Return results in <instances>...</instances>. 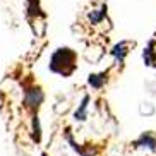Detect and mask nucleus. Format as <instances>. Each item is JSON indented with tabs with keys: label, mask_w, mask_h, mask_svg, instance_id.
Returning a JSON list of instances; mask_svg holds the SVG:
<instances>
[{
	"label": "nucleus",
	"mask_w": 156,
	"mask_h": 156,
	"mask_svg": "<svg viewBox=\"0 0 156 156\" xmlns=\"http://www.w3.org/2000/svg\"><path fill=\"white\" fill-rule=\"evenodd\" d=\"M79 55L77 51L70 46H58L51 51L50 62H48V70L51 74H57L60 77H70L77 70Z\"/></svg>",
	"instance_id": "obj_1"
},
{
	"label": "nucleus",
	"mask_w": 156,
	"mask_h": 156,
	"mask_svg": "<svg viewBox=\"0 0 156 156\" xmlns=\"http://www.w3.org/2000/svg\"><path fill=\"white\" fill-rule=\"evenodd\" d=\"M23 89H24V100H23L24 108H26L31 115L38 113L40 106H41L43 101H45V93H43L41 86L31 83V84H24Z\"/></svg>",
	"instance_id": "obj_2"
},
{
	"label": "nucleus",
	"mask_w": 156,
	"mask_h": 156,
	"mask_svg": "<svg viewBox=\"0 0 156 156\" xmlns=\"http://www.w3.org/2000/svg\"><path fill=\"white\" fill-rule=\"evenodd\" d=\"M136 45L134 41H129V40H122V41L115 43L113 48L110 50V55L113 57L115 60V65H124L125 58H127L129 51H130V48Z\"/></svg>",
	"instance_id": "obj_3"
},
{
	"label": "nucleus",
	"mask_w": 156,
	"mask_h": 156,
	"mask_svg": "<svg viewBox=\"0 0 156 156\" xmlns=\"http://www.w3.org/2000/svg\"><path fill=\"white\" fill-rule=\"evenodd\" d=\"M26 5V17L28 21H36V19H45L46 14L41 7V0H24Z\"/></svg>",
	"instance_id": "obj_4"
},
{
	"label": "nucleus",
	"mask_w": 156,
	"mask_h": 156,
	"mask_svg": "<svg viewBox=\"0 0 156 156\" xmlns=\"http://www.w3.org/2000/svg\"><path fill=\"white\" fill-rule=\"evenodd\" d=\"M108 76H110V69L103 70V72L89 74V76H87V84H89L93 89L100 91V89H103V87H105V84L108 83Z\"/></svg>",
	"instance_id": "obj_5"
},
{
	"label": "nucleus",
	"mask_w": 156,
	"mask_h": 156,
	"mask_svg": "<svg viewBox=\"0 0 156 156\" xmlns=\"http://www.w3.org/2000/svg\"><path fill=\"white\" fill-rule=\"evenodd\" d=\"M106 14H108V7H106V4H101L98 9L89 10V12L86 14V19H87V23L89 24L98 26V24H101L106 19Z\"/></svg>",
	"instance_id": "obj_6"
},
{
	"label": "nucleus",
	"mask_w": 156,
	"mask_h": 156,
	"mask_svg": "<svg viewBox=\"0 0 156 156\" xmlns=\"http://www.w3.org/2000/svg\"><path fill=\"white\" fill-rule=\"evenodd\" d=\"M142 62L146 67H156V40H149L142 50Z\"/></svg>",
	"instance_id": "obj_7"
},
{
	"label": "nucleus",
	"mask_w": 156,
	"mask_h": 156,
	"mask_svg": "<svg viewBox=\"0 0 156 156\" xmlns=\"http://www.w3.org/2000/svg\"><path fill=\"white\" fill-rule=\"evenodd\" d=\"M65 139L69 141V144H70V146H72L81 156H98V149H96L94 146H86V147H81V146H79L77 142L72 139V134H70L69 129H65Z\"/></svg>",
	"instance_id": "obj_8"
},
{
	"label": "nucleus",
	"mask_w": 156,
	"mask_h": 156,
	"mask_svg": "<svg viewBox=\"0 0 156 156\" xmlns=\"http://www.w3.org/2000/svg\"><path fill=\"white\" fill-rule=\"evenodd\" d=\"M134 146L136 147H147V149L154 151L156 149V136L151 132H142L141 137L134 142Z\"/></svg>",
	"instance_id": "obj_9"
},
{
	"label": "nucleus",
	"mask_w": 156,
	"mask_h": 156,
	"mask_svg": "<svg viewBox=\"0 0 156 156\" xmlns=\"http://www.w3.org/2000/svg\"><path fill=\"white\" fill-rule=\"evenodd\" d=\"M89 101H91V96L89 94H84L81 103H79L77 110L74 112V119L77 120V122H84L87 119V105H89Z\"/></svg>",
	"instance_id": "obj_10"
},
{
	"label": "nucleus",
	"mask_w": 156,
	"mask_h": 156,
	"mask_svg": "<svg viewBox=\"0 0 156 156\" xmlns=\"http://www.w3.org/2000/svg\"><path fill=\"white\" fill-rule=\"evenodd\" d=\"M31 136H33V141L34 142L41 141V125H40V117H38V113L31 115Z\"/></svg>",
	"instance_id": "obj_11"
}]
</instances>
